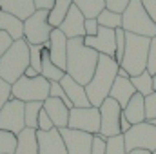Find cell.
<instances>
[{
    "label": "cell",
    "instance_id": "cell-32",
    "mask_svg": "<svg viewBox=\"0 0 156 154\" xmlns=\"http://www.w3.org/2000/svg\"><path fill=\"white\" fill-rule=\"evenodd\" d=\"M42 58H44V45H29V65L38 75L42 73Z\"/></svg>",
    "mask_w": 156,
    "mask_h": 154
},
{
    "label": "cell",
    "instance_id": "cell-11",
    "mask_svg": "<svg viewBox=\"0 0 156 154\" xmlns=\"http://www.w3.org/2000/svg\"><path fill=\"white\" fill-rule=\"evenodd\" d=\"M26 103L11 98L2 109H0V129L2 131H9V132H22L26 129Z\"/></svg>",
    "mask_w": 156,
    "mask_h": 154
},
{
    "label": "cell",
    "instance_id": "cell-23",
    "mask_svg": "<svg viewBox=\"0 0 156 154\" xmlns=\"http://www.w3.org/2000/svg\"><path fill=\"white\" fill-rule=\"evenodd\" d=\"M0 31L7 33L13 42L24 38V20L16 18L15 15L11 13H5V11H0Z\"/></svg>",
    "mask_w": 156,
    "mask_h": 154
},
{
    "label": "cell",
    "instance_id": "cell-39",
    "mask_svg": "<svg viewBox=\"0 0 156 154\" xmlns=\"http://www.w3.org/2000/svg\"><path fill=\"white\" fill-rule=\"evenodd\" d=\"M85 37H96L98 35V29H100V24L96 18H85Z\"/></svg>",
    "mask_w": 156,
    "mask_h": 154
},
{
    "label": "cell",
    "instance_id": "cell-29",
    "mask_svg": "<svg viewBox=\"0 0 156 154\" xmlns=\"http://www.w3.org/2000/svg\"><path fill=\"white\" fill-rule=\"evenodd\" d=\"M96 20H98L100 27H107V29H120L122 27V15L109 11V9H104Z\"/></svg>",
    "mask_w": 156,
    "mask_h": 154
},
{
    "label": "cell",
    "instance_id": "cell-9",
    "mask_svg": "<svg viewBox=\"0 0 156 154\" xmlns=\"http://www.w3.org/2000/svg\"><path fill=\"white\" fill-rule=\"evenodd\" d=\"M69 129L89 132L93 136L100 134V109L98 107H73L69 113Z\"/></svg>",
    "mask_w": 156,
    "mask_h": 154
},
{
    "label": "cell",
    "instance_id": "cell-35",
    "mask_svg": "<svg viewBox=\"0 0 156 154\" xmlns=\"http://www.w3.org/2000/svg\"><path fill=\"white\" fill-rule=\"evenodd\" d=\"M145 120L147 121L156 120V93L145 96Z\"/></svg>",
    "mask_w": 156,
    "mask_h": 154
},
{
    "label": "cell",
    "instance_id": "cell-25",
    "mask_svg": "<svg viewBox=\"0 0 156 154\" xmlns=\"http://www.w3.org/2000/svg\"><path fill=\"white\" fill-rule=\"evenodd\" d=\"M40 75L45 78V80H49V82H60L62 78L67 75L64 69H60L58 65L53 64V60H51L49 51H47L45 45H44V58H42V73Z\"/></svg>",
    "mask_w": 156,
    "mask_h": 154
},
{
    "label": "cell",
    "instance_id": "cell-6",
    "mask_svg": "<svg viewBox=\"0 0 156 154\" xmlns=\"http://www.w3.org/2000/svg\"><path fill=\"white\" fill-rule=\"evenodd\" d=\"M49 87L51 82L42 76L26 78L22 76L18 82L13 83V98L27 103V102H45L49 98Z\"/></svg>",
    "mask_w": 156,
    "mask_h": 154
},
{
    "label": "cell",
    "instance_id": "cell-15",
    "mask_svg": "<svg viewBox=\"0 0 156 154\" xmlns=\"http://www.w3.org/2000/svg\"><path fill=\"white\" fill-rule=\"evenodd\" d=\"M38 136V152L40 154H67L64 138L60 129H51L47 132L44 131H37Z\"/></svg>",
    "mask_w": 156,
    "mask_h": 154
},
{
    "label": "cell",
    "instance_id": "cell-5",
    "mask_svg": "<svg viewBox=\"0 0 156 154\" xmlns=\"http://www.w3.org/2000/svg\"><path fill=\"white\" fill-rule=\"evenodd\" d=\"M122 29L125 33H133L138 37H156V24L147 15L142 0H131L127 9L122 13Z\"/></svg>",
    "mask_w": 156,
    "mask_h": 154
},
{
    "label": "cell",
    "instance_id": "cell-50",
    "mask_svg": "<svg viewBox=\"0 0 156 154\" xmlns=\"http://www.w3.org/2000/svg\"><path fill=\"white\" fill-rule=\"evenodd\" d=\"M153 154H156V151H154V152H153Z\"/></svg>",
    "mask_w": 156,
    "mask_h": 154
},
{
    "label": "cell",
    "instance_id": "cell-16",
    "mask_svg": "<svg viewBox=\"0 0 156 154\" xmlns=\"http://www.w3.org/2000/svg\"><path fill=\"white\" fill-rule=\"evenodd\" d=\"M83 24H85V16L80 13V9H78L76 5H71L66 20L62 22V26L58 29L69 40L71 38H85V27H83Z\"/></svg>",
    "mask_w": 156,
    "mask_h": 154
},
{
    "label": "cell",
    "instance_id": "cell-49",
    "mask_svg": "<svg viewBox=\"0 0 156 154\" xmlns=\"http://www.w3.org/2000/svg\"><path fill=\"white\" fill-rule=\"evenodd\" d=\"M151 123H153V125H154V127H156V120H153V121H151Z\"/></svg>",
    "mask_w": 156,
    "mask_h": 154
},
{
    "label": "cell",
    "instance_id": "cell-21",
    "mask_svg": "<svg viewBox=\"0 0 156 154\" xmlns=\"http://www.w3.org/2000/svg\"><path fill=\"white\" fill-rule=\"evenodd\" d=\"M15 154H40L37 129L26 127L22 132L16 134V152Z\"/></svg>",
    "mask_w": 156,
    "mask_h": 154
},
{
    "label": "cell",
    "instance_id": "cell-20",
    "mask_svg": "<svg viewBox=\"0 0 156 154\" xmlns=\"http://www.w3.org/2000/svg\"><path fill=\"white\" fill-rule=\"evenodd\" d=\"M0 11L11 13L20 20H27L37 9L33 0H0Z\"/></svg>",
    "mask_w": 156,
    "mask_h": 154
},
{
    "label": "cell",
    "instance_id": "cell-38",
    "mask_svg": "<svg viewBox=\"0 0 156 154\" xmlns=\"http://www.w3.org/2000/svg\"><path fill=\"white\" fill-rule=\"evenodd\" d=\"M51 129H55V125H53L51 118L47 116V113L42 109V111H40V116H38V129H37V131H44V132H47V131H51Z\"/></svg>",
    "mask_w": 156,
    "mask_h": 154
},
{
    "label": "cell",
    "instance_id": "cell-40",
    "mask_svg": "<svg viewBox=\"0 0 156 154\" xmlns=\"http://www.w3.org/2000/svg\"><path fill=\"white\" fill-rule=\"evenodd\" d=\"M13 45V38L7 35V33H4V31H0V58L5 54V51L9 49Z\"/></svg>",
    "mask_w": 156,
    "mask_h": 154
},
{
    "label": "cell",
    "instance_id": "cell-42",
    "mask_svg": "<svg viewBox=\"0 0 156 154\" xmlns=\"http://www.w3.org/2000/svg\"><path fill=\"white\" fill-rule=\"evenodd\" d=\"M142 4H144L147 15L151 16V20L156 24V0H142Z\"/></svg>",
    "mask_w": 156,
    "mask_h": 154
},
{
    "label": "cell",
    "instance_id": "cell-12",
    "mask_svg": "<svg viewBox=\"0 0 156 154\" xmlns=\"http://www.w3.org/2000/svg\"><path fill=\"white\" fill-rule=\"evenodd\" d=\"M60 132H62L67 154H91L93 142H94L93 134L82 132V131H75V129H69V127L60 129Z\"/></svg>",
    "mask_w": 156,
    "mask_h": 154
},
{
    "label": "cell",
    "instance_id": "cell-30",
    "mask_svg": "<svg viewBox=\"0 0 156 154\" xmlns=\"http://www.w3.org/2000/svg\"><path fill=\"white\" fill-rule=\"evenodd\" d=\"M16 152V134L0 129V154Z\"/></svg>",
    "mask_w": 156,
    "mask_h": 154
},
{
    "label": "cell",
    "instance_id": "cell-13",
    "mask_svg": "<svg viewBox=\"0 0 156 154\" xmlns=\"http://www.w3.org/2000/svg\"><path fill=\"white\" fill-rule=\"evenodd\" d=\"M116 29H107V27H100L96 37H85L83 44L91 49H94L98 54H105L115 58L116 54Z\"/></svg>",
    "mask_w": 156,
    "mask_h": 154
},
{
    "label": "cell",
    "instance_id": "cell-26",
    "mask_svg": "<svg viewBox=\"0 0 156 154\" xmlns=\"http://www.w3.org/2000/svg\"><path fill=\"white\" fill-rule=\"evenodd\" d=\"M73 5H76L85 18H98L105 9V0H73Z\"/></svg>",
    "mask_w": 156,
    "mask_h": 154
},
{
    "label": "cell",
    "instance_id": "cell-18",
    "mask_svg": "<svg viewBox=\"0 0 156 154\" xmlns=\"http://www.w3.org/2000/svg\"><path fill=\"white\" fill-rule=\"evenodd\" d=\"M60 85L64 87L67 98L73 103V107H91V102H89L87 93H85V85L78 83L76 80H73L69 75H66L60 80Z\"/></svg>",
    "mask_w": 156,
    "mask_h": 154
},
{
    "label": "cell",
    "instance_id": "cell-41",
    "mask_svg": "<svg viewBox=\"0 0 156 154\" xmlns=\"http://www.w3.org/2000/svg\"><path fill=\"white\" fill-rule=\"evenodd\" d=\"M91 154H105V138H102L100 134H96V136H94Z\"/></svg>",
    "mask_w": 156,
    "mask_h": 154
},
{
    "label": "cell",
    "instance_id": "cell-47",
    "mask_svg": "<svg viewBox=\"0 0 156 154\" xmlns=\"http://www.w3.org/2000/svg\"><path fill=\"white\" fill-rule=\"evenodd\" d=\"M127 154H153V152H149V151H144V149H136V151H131V152H127Z\"/></svg>",
    "mask_w": 156,
    "mask_h": 154
},
{
    "label": "cell",
    "instance_id": "cell-46",
    "mask_svg": "<svg viewBox=\"0 0 156 154\" xmlns=\"http://www.w3.org/2000/svg\"><path fill=\"white\" fill-rule=\"evenodd\" d=\"M118 76H120V78H131V76H129V73H127L125 69H122V67L118 69Z\"/></svg>",
    "mask_w": 156,
    "mask_h": 154
},
{
    "label": "cell",
    "instance_id": "cell-1",
    "mask_svg": "<svg viewBox=\"0 0 156 154\" xmlns=\"http://www.w3.org/2000/svg\"><path fill=\"white\" fill-rule=\"evenodd\" d=\"M100 54L87 47L83 44V38H71L67 42V64L66 73L78 83L87 85L96 71Z\"/></svg>",
    "mask_w": 156,
    "mask_h": 154
},
{
    "label": "cell",
    "instance_id": "cell-7",
    "mask_svg": "<svg viewBox=\"0 0 156 154\" xmlns=\"http://www.w3.org/2000/svg\"><path fill=\"white\" fill-rule=\"evenodd\" d=\"M123 142H125V151L127 152L136 151V149H144V151L154 152L156 151V127L151 121L136 123L123 134Z\"/></svg>",
    "mask_w": 156,
    "mask_h": 154
},
{
    "label": "cell",
    "instance_id": "cell-48",
    "mask_svg": "<svg viewBox=\"0 0 156 154\" xmlns=\"http://www.w3.org/2000/svg\"><path fill=\"white\" fill-rule=\"evenodd\" d=\"M153 83H154V91H156V75H153Z\"/></svg>",
    "mask_w": 156,
    "mask_h": 154
},
{
    "label": "cell",
    "instance_id": "cell-2",
    "mask_svg": "<svg viewBox=\"0 0 156 154\" xmlns=\"http://www.w3.org/2000/svg\"><path fill=\"white\" fill-rule=\"evenodd\" d=\"M118 69H120V64L115 58L100 54L96 71L91 78V82L85 85V93H87V98L93 107H100L109 98L111 87L118 76Z\"/></svg>",
    "mask_w": 156,
    "mask_h": 154
},
{
    "label": "cell",
    "instance_id": "cell-8",
    "mask_svg": "<svg viewBox=\"0 0 156 154\" xmlns=\"http://www.w3.org/2000/svg\"><path fill=\"white\" fill-rule=\"evenodd\" d=\"M49 11H35L24 20V40L29 45H45L49 42L53 27L49 26Z\"/></svg>",
    "mask_w": 156,
    "mask_h": 154
},
{
    "label": "cell",
    "instance_id": "cell-31",
    "mask_svg": "<svg viewBox=\"0 0 156 154\" xmlns=\"http://www.w3.org/2000/svg\"><path fill=\"white\" fill-rule=\"evenodd\" d=\"M105 154H127L123 134H118V136H113V138L105 140Z\"/></svg>",
    "mask_w": 156,
    "mask_h": 154
},
{
    "label": "cell",
    "instance_id": "cell-33",
    "mask_svg": "<svg viewBox=\"0 0 156 154\" xmlns=\"http://www.w3.org/2000/svg\"><path fill=\"white\" fill-rule=\"evenodd\" d=\"M49 96L62 100V102H64V103H66L69 109H73V103H71V100L67 98V94H66L64 87L60 85V82H51V87H49Z\"/></svg>",
    "mask_w": 156,
    "mask_h": 154
},
{
    "label": "cell",
    "instance_id": "cell-36",
    "mask_svg": "<svg viewBox=\"0 0 156 154\" xmlns=\"http://www.w3.org/2000/svg\"><path fill=\"white\" fill-rule=\"evenodd\" d=\"M129 4H131V0H105V9L115 11V13H118V15H122V13L127 9Z\"/></svg>",
    "mask_w": 156,
    "mask_h": 154
},
{
    "label": "cell",
    "instance_id": "cell-22",
    "mask_svg": "<svg viewBox=\"0 0 156 154\" xmlns=\"http://www.w3.org/2000/svg\"><path fill=\"white\" fill-rule=\"evenodd\" d=\"M123 116L129 120L131 125L147 121V120H145V96H142V94L136 93V94L129 100L127 107L123 109Z\"/></svg>",
    "mask_w": 156,
    "mask_h": 154
},
{
    "label": "cell",
    "instance_id": "cell-17",
    "mask_svg": "<svg viewBox=\"0 0 156 154\" xmlns=\"http://www.w3.org/2000/svg\"><path fill=\"white\" fill-rule=\"evenodd\" d=\"M44 111L47 113V116L51 118V121H53V125H55L56 129H66V127H67L71 109H69L62 100L49 96V98L44 102Z\"/></svg>",
    "mask_w": 156,
    "mask_h": 154
},
{
    "label": "cell",
    "instance_id": "cell-43",
    "mask_svg": "<svg viewBox=\"0 0 156 154\" xmlns=\"http://www.w3.org/2000/svg\"><path fill=\"white\" fill-rule=\"evenodd\" d=\"M37 11H51L55 5V0H33Z\"/></svg>",
    "mask_w": 156,
    "mask_h": 154
},
{
    "label": "cell",
    "instance_id": "cell-28",
    "mask_svg": "<svg viewBox=\"0 0 156 154\" xmlns=\"http://www.w3.org/2000/svg\"><path fill=\"white\" fill-rule=\"evenodd\" d=\"M44 109V103L42 102H27L26 103V127L29 129H38V116L40 111Z\"/></svg>",
    "mask_w": 156,
    "mask_h": 154
},
{
    "label": "cell",
    "instance_id": "cell-34",
    "mask_svg": "<svg viewBox=\"0 0 156 154\" xmlns=\"http://www.w3.org/2000/svg\"><path fill=\"white\" fill-rule=\"evenodd\" d=\"M13 98V85L0 76V109Z\"/></svg>",
    "mask_w": 156,
    "mask_h": 154
},
{
    "label": "cell",
    "instance_id": "cell-19",
    "mask_svg": "<svg viewBox=\"0 0 156 154\" xmlns=\"http://www.w3.org/2000/svg\"><path fill=\"white\" fill-rule=\"evenodd\" d=\"M134 94H136V89H134V85L131 83V78H120V76H116L115 83H113V87H111L109 98H113L115 102L120 103V107H122V109H125V107H127V103H129V100H131Z\"/></svg>",
    "mask_w": 156,
    "mask_h": 154
},
{
    "label": "cell",
    "instance_id": "cell-3",
    "mask_svg": "<svg viewBox=\"0 0 156 154\" xmlns=\"http://www.w3.org/2000/svg\"><path fill=\"white\" fill-rule=\"evenodd\" d=\"M149 47H151V38L138 37L133 33L125 35V53H123V58L120 62V67L125 69L131 78L147 71Z\"/></svg>",
    "mask_w": 156,
    "mask_h": 154
},
{
    "label": "cell",
    "instance_id": "cell-44",
    "mask_svg": "<svg viewBox=\"0 0 156 154\" xmlns=\"http://www.w3.org/2000/svg\"><path fill=\"white\" fill-rule=\"evenodd\" d=\"M131 127H133V125L129 123V120H127L125 116L122 114V120H120V129H122V134H125V132H127Z\"/></svg>",
    "mask_w": 156,
    "mask_h": 154
},
{
    "label": "cell",
    "instance_id": "cell-14",
    "mask_svg": "<svg viewBox=\"0 0 156 154\" xmlns=\"http://www.w3.org/2000/svg\"><path fill=\"white\" fill-rule=\"evenodd\" d=\"M67 42H69V38L60 29H53L51 37H49V42L45 44L53 64L58 65L64 71H66V64H67Z\"/></svg>",
    "mask_w": 156,
    "mask_h": 154
},
{
    "label": "cell",
    "instance_id": "cell-45",
    "mask_svg": "<svg viewBox=\"0 0 156 154\" xmlns=\"http://www.w3.org/2000/svg\"><path fill=\"white\" fill-rule=\"evenodd\" d=\"M24 76H26V78H37V76H40V75L37 73V71H35V69H33V67H31V65H29V67L26 69V73H24Z\"/></svg>",
    "mask_w": 156,
    "mask_h": 154
},
{
    "label": "cell",
    "instance_id": "cell-27",
    "mask_svg": "<svg viewBox=\"0 0 156 154\" xmlns=\"http://www.w3.org/2000/svg\"><path fill=\"white\" fill-rule=\"evenodd\" d=\"M131 83L134 85L136 93L142 94V96H149V94L156 93L154 91V83H153V75H151L149 71H144L142 75L133 76L131 78Z\"/></svg>",
    "mask_w": 156,
    "mask_h": 154
},
{
    "label": "cell",
    "instance_id": "cell-37",
    "mask_svg": "<svg viewBox=\"0 0 156 154\" xmlns=\"http://www.w3.org/2000/svg\"><path fill=\"white\" fill-rule=\"evenodd\" d=\"M147 71L151 75H156V37L151 38V47H149V60H147Z\"/></svg>",
    "mask_w": 156,
    "mask_h": 154
},
{
    "label": "cell",
    "instance_id": "cell-4",
    "mask_svg": "<svg viewBox=\"0 0 156 154\" xmlns=\"http://www.w3.org/2000/svg\"><path fill=\"white\" fill-rule=\"evenodd\" d=\"M29 67V44L26 40H16L0 58V76L7 83H15L24 76Z\"/></svg>",
    "mask_w": 156,
    "mask_h": 154
},
{
    "label": "cell",
    "instance_id": "cell-10",
    "mask_svg": "<svg viewBox=\"0 0 156 154\" xmlns=\"http://www.w3.org/2000/svg\"><path fill=\"white\" fill-rule=\"evenodd\" d=\"M98 109H100V136L107 140L122 134L120 120L123 114V109L120 107V103L115 102L113 98H107Z\"/></svg>",
    "mask_w": 156,
    "mask_h": 154
},
{
    "label": "cell",
    "instance_id": "cell-24",
    "mask_svg": "<svg viewBox=\"0 0 156 154\" xmlns=\"http://www.w3.org/2000/svg\"><path fill=\"white\" fill-rule=\"evenodd\" d=\"M71 5H73V0H55V5H53V9L49 11V16H47L49 26L53 29H58L62 26V22L66 20L67 13L71 9Z\"/></svg>",
    "mask_w": 156,
    "mask_h": 154
}]
</instances>
